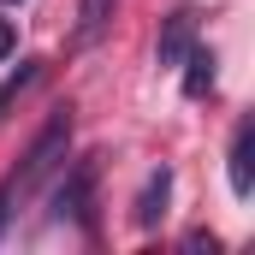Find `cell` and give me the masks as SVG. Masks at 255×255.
<instances>
[{"mask_svg":"<svg viewBox=\"0 0 255 255\" xmlns=\"http://www.w3.org/2000/svg\"><path fill=\"white\" fill-rule=\"evenodd\" d=\"M65 142H71V119H65V113H54V119H48V130H42V136L30 142V154H24L18 178H12V184L0 190V220H6V202H12V196H24L30 184H42V178L54 172V160L65 154Z\"/></svg>","mask_w":255,"mask_h":255,"instance_id":"obj_1","label":"cell"},{"mask_svg":"<svg viewBox=\"0 0 255 255\" xmlns=\"http://www.w3.org/2000/svg\"><path fill=\"white\" fill-rule=\"evenodd\" d=\"M190 48H196V18H190V12H172V18H166V30H160L154 60H160V65H178Z\"/></svg>","mask_w":255,"mask_h":255,"instance_id":"obj_2","label":"cell"},{"mask_svg":"<svg viewBox=\"0 0 255 255\" xmlns=\"http://www.w3.org/2000/svg\"><path fill=\"white\" fill-rule=\"evenodd\" d=\"M232 190L238 196L255 190V125H238V142H232Z\"/></svg>","mask_w":255,"mask_h":255,"instance_id":"obj_3","label":"cell"},{"mask_svg":"<svg viewBox=\"0 0 255 255\" xmlns=\"http://www.w3.org/2000/svg\"><path fill=\"white\" fill-rule=\"evenodd\" d=\"M166 196H172V172L160 166V172H148V184H142V196H136V226H160Z\"/></svg>","mask_w":255,"mask_h":255,"instance_id":"obj_4","label":"cell"},{"mask_svg":"<svg viewBox=\"0 0 255 255\" xmlns=\"http://www.w3.org/2000/svg\"><path fill=\"white\" fill-rule=\"evenodd\" d=\"M89 184H95V166H77V172H71V184H60L54 208H60V214H83V202H89Z\"/></svg>","mask_w":255,"mask_h":255,"instance_id":"obj_5","label":"cell"},{"mask_svg":"<svg viewBox=\"0 0 255 255\" xmlns=\"http://www.w3.org/2000/svg\"><path fill=\"white\" fill-rule=\"evenodd\" d=\"M178 65H190V71H184V95H208V83H214V54H208V48H190Z\"/></svg>","mask_w":255,"mask_h":255,"instance_id":"obj_6","label":"cell"},{"mask_svg":"<svg viewBox=\"0 0 255 255\" xmlns=\"http://www.w3.org/2000/svg\"><path fill=\"white\" fill-rule=\"evenodd\" d=\"M107 18H113V0H83V12H77V42H95V36L107 30Z\"/></svg>","mask_w":255,"mask_h":255,"instance_id":"obj_7","label":"cell"},{"mask_svg":"<svg viewBox=\"0 0 255 255\" xmlns=\"http://www.w3.org/2000/svg\"><path fill=\"white\" fill-rule=\"evenodd\" d=\"M30 83H36V65L12 71V77H6V89H0V101H18V89H30Z\"/></svg>","mask_w":255,"mask_h":255,"instance_id":"obj_8","label":"cell"},{"mask_svg":"<svg viewBox=\"0 0 255 255\" xmlns=\"http://www.w3.org/2000/svg\"><path fill=\"white\" fill-rule=\"evenodd\" d=\"M12 48H18V30H12V18H0V60H6Z\"/></svg>","mask_w":255,"mask_h":255,"instance_id":"obj_9","label":"cell"},{"mask_svg":"<svg viewBox=\"0 0 255 255\" xmlns=\"http://www.w3.org/2000/svg\"><path fill=\"white\" fill-rule=\"evenodd\" d=\"M6 6H18V0H6Z\"/></svg>","mask_w":255,"mask_h":255,"instance_id":"obj_10","label":"cell"}]
</instances>
